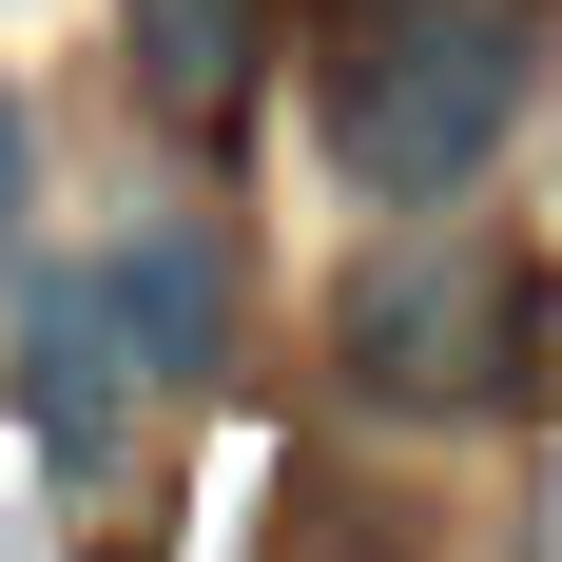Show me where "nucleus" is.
<instances>
[{
	"label": "nucleus",
	"instance_id": "obj_5",
	"mask_svg": "<svg viewBox=\"0 0 562 562\" xmlns=\"http://www.w3.org/2000/svg\"><path fill=\"white\" fill-rule=\"evenodd\" d=\"M252 20H272V0H136L156 116H233V98H252Z\"/></svg>",
	"mask_w": 562,
	"mask_h": 562
},
{
	"label": "nucleus",
	"instance_id": "obj_1",
	"mask_svg": "<svg viewBox=\"0 0 562 562\" xmlns=\"http://www.w3.org/2000/svg\"><path fill=\"white\" fill-rule=\"evenodd\" d=\"M524 78H543V0H330V40H311L330 175L389 194V214H427L505 156Z\"/></svg>",
	"mask_w": 562,
	"mask_h": 562
},
{
	"label": "nucleus",
	"instance_id": "obj_4",
	"mask_svg": "<svg viewBox=\"0 0 562 562\" xmlns=\"http://www.w3.org/2000/svg\"><path fill=\"white\" fill-rule=\"evenodd\" d=\"M98 291H116V330H136V369H156V389H194V369H214V252H194V233H116L98 252Z\"/></svg>",
	"mask_w": 562,
	"mask_h": 562
},
{
	"label": "nucleus",
	"instance_id": "obj_3",
	"mask_svg": "<svg viewBox=\"0 0 562 562\" xmlns=\"http://www.w3.org/2000/svg\"><path fill=\"white\" fill-rule=\"evenodd\" d=\"M20 407H40V447H58V465H98V447H116V407H156V369H136V330H116V291H98V252L20 311Z\"/></svg>",
	"mask_w": 562,
	"mask_h": 562
},
{
	"label": "nucleus",
	"instance_id": "obj_2",
	"mask_svg": "<svg viewBox=\"0 0 562 562\" xmlns=\"http://www.w3.org/2000/svg\"><path fill=\"white\" fill-rule=\"evenodd\" d=\"M330 349L369 407H485V389H524V272L485 233H389L330 291Z\"/></svg>",
	"mask_w": 562,
	"mask_h": 562
},
{
	"label": "nucleus",
	"instance_id": "obj_6",
	"mask_svg": "<svg viewBox=\"0 0 562 562\" xmlns=\"http://www.w3.org/2000/svg\"><path fill=\"white\" fill-rule=\"evenodd\" d=\"M20 214H40V136H20V98H0V272H20Z\"/></svg>",
	"mask_w": 562,
	"mask_h": 562
}]
</instances>
